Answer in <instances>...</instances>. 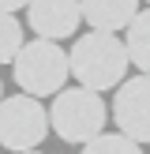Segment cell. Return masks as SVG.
<instances>
[{"label":"cell","instance_id":"5","mask_svg":"<svg viewBox=\"0 0 150 154\" xmlns=\"http://www.w3.org/2000/svg\"><path fill=\"white\" fill-rule=\"evenodd\" d=\"M112 120L131 143H150V75H131L112 94Z\"/></svg>","mask_w":150,"mask_h":154},{"label":"cell","instance_id":"6","mask_svg":"<svg viewBox=\"0 0 150 154\" xmlns=\"http://www.w3.org/2000/svg\"><path fill=\"white\" fill-rule=\"evenodd\" d=\"M26 23L45 42H64V38H71L79 30L82 8H79V0H30Z\"/></svg>","mask_w":150,"mask_h":154},{"label":"cell","instance_id":"14","mask_svg":"<svg viewBox=\"0 0 150 154\" xmlns=\"http://www.w3.org/2000/svg\"><path fill=\"white\" fill-rule=\"evenodd\" d=\"M30 154H38V150H30Z\"/></svg>","mask_w":150,"mask_h":154},{"label":"cell","instance_id":"10","mask_svg":"<svg viewBox=\"0 0 150 154\" xmlns=\"http://www.w3.org/2000/svg\"><path fill=\"white\" fill-rule=\"evenodd\" d=\"M82 154H142V147L131 143L128 135H120V132H101L98 139H90L82 147Z\"/></svg>","mask_w":150,"mask_h":154},{"label":"cell","instance_id":"2","mask_svg":"<svg viewBox=\"0 0 150 154\" xmlns=\"http://www.w3.org/2000/svg\"><path fill=\"white\" fill-rule=\"evenodd\" d=\"M15 87L30 98H56L60 90L68 87V75H71V64H68V53L60 49V42H45V38H34L19 49L11 64Z\"/></svg>","mask_w":150,"mask_h":154},{"label":"cell","instance_id":"11","mask_svg":"<svg viewBox=\"0 0 150 154\" xmlns=\"http://www.w3.org/2000/svg\"><path fill=\"white\" fill-rule=\"evenodd\" d=\"M19 8H30V0H0V11H8V15H15Z\"/></svg>","mask_w":150,"mask_h":154},{"label":"cell","instance_id":"3","mask_svg":"<svg viewBox=\"0 0 150 154\" xmlns=\"http://www.w3.org/2000/svg\"><path fill=\"white\" fill-rule=\"evenodd\" d=\"M105 120H109V109L101 94L86 87H64L49 105V128L75 147H86L90 139H98L105 132Z\"/></svg>","mask_w":150,"mask_h":154},{"label":"cell","instance_id":"7","mask_svg":"<svg viewBox=\"0 0 150 154\" xmlns=\"http://www.w3.org/2000/svg\"><path fill=\"white\" fill-rule=\"evenodd\" d=\"M142 0H79L82 23H90V30L98 34H120L135 23V15L142 11Z\"/></svg>","mask_w":150,"mask_h":154},{"label":"cell","instance_id":"9","mask_svg":"<svg viewBox=\"0 0 150 154\" xmlns=\"http://www.w3.org/2000/svg\"><path fill=\"white\" fill-rule=\"evenodd\" d=\"M22 45H26V38H22V23L15 19V15L0 11V64H15V57H19Z\"/></svg>","mask_w":150,"mask_h":154},{"label":"cell","instance_id":"1","mask_svg":"<svg viewBox=\"0 0 150 154\" xmlns=\"http://www.w3.org/2000/svg\"><path fill=\"white\" fill-rule=\"evenodd\" d=\"M68 64H71L75 87H86L94 94H105V90H116L120 83L128 79V45L120 34H79L68 49Z\"/></svg>","mask_w":150,"mask_h":154},{"label":"cell","instance_id":"4","mask_svg":"<svg viewBox=\"0 0 150 154\" xmlns=\"http://www.w3.org/2000/svg\"><path fill=\"white\" fill-rule=\"evenodd\" d=\"M49 109L30 94H8L0 102V147L11 154H30L49 135Z\"/></svg>","mask_w":150,"mask_h":154},{"label":"cell","instance_id":"13","mask_svg":"<svg viewBox=\"0 0 150 154\" xmlns=\"http://www.w3.org/2000/svg\"><path fill=\"white\" fill-rule=\"evenodd\" d=\"M142 4H146V8H150V0H142Z\"/></svg>","mask_w":150,"mask_h":154},{"label":"cell","instance_id":"12","mask_svg":"<svg viewBox=\"0 0 150 154\" xmlns=\"http://www.w3.org/2000/svg\"><path fill=\"white\" fill-rule=\"evenodd\" d=\"M0 102H4V83H0Z\"/></svg>","mask_w":150,"mask_h":154},{"label":"cell","instance_id":"8","mask_svg":"<svg viewBox=\"0 0 150 154\" xmlns=\"http://www.w3.org/2000/svg\"><path fill=\"white\" fill-rule=\"evenodd\" d=\"M128 60L139 68V75H150V8H142L135 15V23L128 26Z\"/></svg>","mask_w":150,"mask_h":154}]
</instances>
